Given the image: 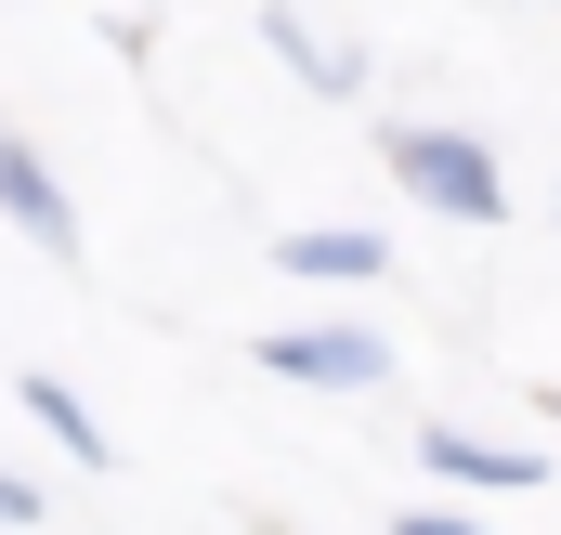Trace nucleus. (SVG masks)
<instances>
[{
	"instance_id": "20e7f679",
	"label": "nucleus",
	"mask_w": 561,
	"mask_h": 535,
	"mask_svg": "<svg viewBox=\"0 0 561 535\" xmlns=\"http://www.w3.org/2000/svg\"><path fill=\"white\" fill-rule=\"evenodd\" d=\"M275 274H300V287H366V274H392V236L379 223H300V236H275Z\"/></svg>"
},
{
	"instance_id": "423d86ee",
	"label": "nucleus",
	"mask_w": 561,
	"mask_h": 535,
	"mask_svg": "<svg viewBox=\"0 0 561 535\" xmlns=\"http://www.w3.org/2000/svg\"><path fill=\"white\" fill-rule=\"evenodd\" d=\"M262 39H275L287 66H300V92H327V105H353V92H366V39H313V26H300V13H262Z\"/></svg>"
},
{
	"instance_id": "6e6552de",
	"label": "nucleus",
	"mask_w": 561,
	"mask_h": 535,
	"mask_svg": "<svg viewBox=\"0 0 561 535\" xmlns=\"http://www.w3.org/2000/svg\"><path fill=\"white\" fill-rule=\"evenodd\" d=\"M392 535H483V523H470V510H405Z\"/></svg>"
},
{
	"instance_id": "39448f33",
	"label": "nucleus",
	"mask_w": 561,
	"mask_h": 535,
	"mask_svg": "<svg viewBox=\"0 0 561 535\" xmlns=\"http://www.w3.org/2000/svg\"><path fill=\"white\" fill-rule=\"evenodd\" d=\"M0 209L39 236V262H79V209H66V183L39 170V144H26V132H0Z\"/></svg>"
},
{
	"instance_id": "7ed1b4c3",
	"label": "nucleus",
	"mask_w": 561,
	"mask_h": 535,
	"mask_svg": "<svg viewBox=\"0 0 561 535\" xmlns=\"http://www.w3.org/2000/svg\"><path fill=\"white\" fill-rule=\"evenodd\" d=\"M419 470H431V483H483V497L549 483V457H536V444H496V431H457V418H431V431H419Z\"/></svg>"
},
{
	"instance_id": "f03ea898",
	"label": "nucleus",
	"mask_w": 561,
	"mask_h": 535,
	"mask_svg": "<svg viewBox=\"0 0 561 535\" xmlns=\"http://www.w3.org/2000/svg\"><path fill=\"white\" fill-rule=\"evenodd\" d=\"M262 366L300 379V392H379V379H392V340H379V327H275Z\"/></svg>"
},
{
	"instance_id": "1a4fd4ad",
	"label": "nucleus",
	"mask_w": 561,
	"mask_h": 535,
	"mask_svg": "<svg viewBox=\"0 0 561 535\" xmlns=\"http://www.w3.org/2000/svg\"><path fill=\"white\" fill-rule=\"evenodd\" d=\"M0 523H39V483H13V470H0Z\"/></svg>"
},
{
	"instance_id": "f257e3e1",
	"label": "nucleus",
	"mask_w": 561,
	"mask_h": 535,
	"mask_svg": "<svg viewBox=\"0 0 561 535\" xmlns=\"http://www.w3.org/2000/svg\"><path fill=\"white\" fill-rule=\"evenodd\" d=\"M392 183L419 196V209H444V223H510V170H496V144L483 132H444V118H405L392 132Z\"/></svg>"
},
{
	"instance_id": "9d476101",
	"label": "nucleus",
	"mask_w": 561,
	"mask_h": 535,
	"mask_svg": "<svg viewBox=\"0 0 561 535\" xmlns=\"http://www.w3.org/2000/svg\"><path fill=\"white\" fill-rule=\"evenodd\" d=\"M536 392H549V405H561V379H536Z\"/></svg>"
},
{
	"instance_id": "0eeeda50",
	"label": "nucleus",
	"mask_w": 561,
	"mask_h": 535,
	"mask_svg": "<svg viewBox=\"0 0 561 535\" xmlns=\"http://www.w3.org/2000/svg\"><path fill=\"white\" fill-rule=\"evenodd\" d=\"M13 392H26V418H39V431H53V444H66V457H79V470H105V457H118V444H105V418H92V405L66 392V379H53V366H26V379H13Z\"/></svg>"
}]
</instances>
